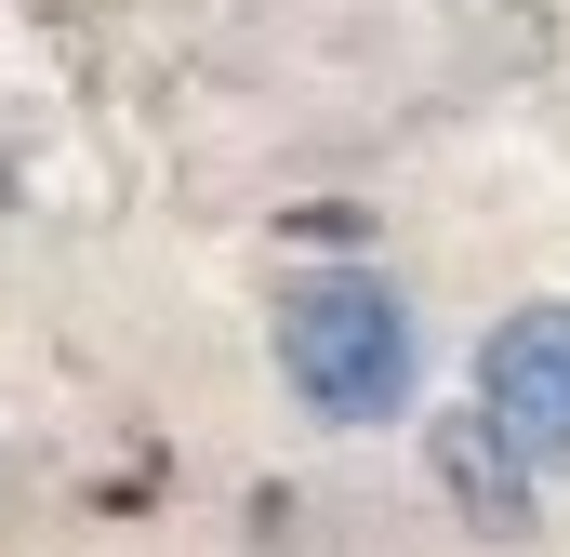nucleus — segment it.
<instances>
[{
  "instance_id": "nucleus-1",
  "label": "nucleus",
  "mask_w": 570,
  "mask_h": 557,
  "mask_svg": "<svg viewBox=\"0 0 570 557\" xmlns=\"http://www.w3.org/2000/svg\"><path fill=\"white\" fill-rule=\"evenodd\" d=\"M279 372H292V399L318 424H399L412 412V372H425L399 278H372V266L292 278L279 292Z\"/></svg>"
},
{
  "instance_id": "nucleus-2",
  "label": "nucleus",
  "mask_w": 570,
  "mask_h": 557,
  "mask_svg": "<svg viewBox=\"0 0 570 557\" xmlns=\"http://www.w3.org/2000/svg\"><path fill=\"white\" fill-rule=\"evenodd\" d=\"M478 412L504 451L570 465V305H518L491 345H478Z\"/></svg>"
}]
</instances>
